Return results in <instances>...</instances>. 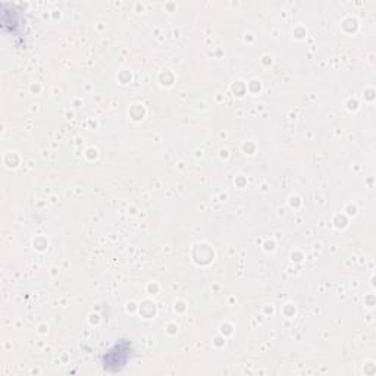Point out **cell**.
I'll use <instances>...</instances> for the list:
<instances>
[{"label":"cell","instance_id":"7a4b0ae2","mask_svg":"<svg viewBox=\"0 0 376 376\" xmlns=\"http://www.w3.org/2000/svg\"><path fill=\"white\" fill-rule=\"evenodd\" d=\"M21 22V13L15 5L2 3V25L12 34H17Z\"/></svg>","mask_w":376,"mask_h":376},{"label":"cell","instance_id":"6da1fadb","mask_svg":"<svg viewBox=\"0 0 376 376\" xmlns=\"http://www.w3.org/2000/svg\"><path fill=\"white\" fill-rule=\"evenodd\" d=\"M134 354V345L130 340L116 341L109 350L102 356V366L106 372H120L124 370Z\"/></svg>","mask_w":376,"mask_h":376}]
</instances>
